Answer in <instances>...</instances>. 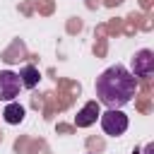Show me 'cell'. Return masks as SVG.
Segmentation results:
<instances>
[{
    "mask_svg": "<svg viewBox=\"0 0 154 154\" xmlns=\"http://www.w3.org/2000/svg\"><path fill=\"white\" fill-rule=\"evenodd\" d=\"M135 91H137L135 75L123 65H113L96 77V96L106 108H123L125 103L132 101Z\"/></svg>",
    "mask_w": 154,
    "mask_h": 154,
    "instance_id": "obj_1",
    "label": "cell"
},
{
    "mask_svg": "<svg viewBox=\"0 0 154 154\" xmlns=\"http://www.w3.org/2000/svg\"><path fill=\"white\" fill-rule=\"evenodd\" d=\"M99 120H101L103 132L111 135V137H118V135H123V132L128 130V116H125L120 108H108V111H103V113L99 116Z\"/></svg>",
    "mask_w": 154,
    "mask_h": 154,
    "instance_id": "obj_2",
    "label": "cell"
},
{
    "mask_svg": "<svg viewBox=\"0 0 154 154\" xmlns=\"http://www.w3.org/2000/svg\"><path fill=\"white\" fill-rule=\"evenodd\" d=\"M19 89H22L19 75L12 70H0V101H14V96H19Z\"/></svg>",
    "mask_w": 154,
    "mask_h": 154,
    "instance_id": "obj_3",
    "label": "cell"
},
{
    "mask_svg": "<svg viewBox=\"0 0 154 154\" xmlns=\"http://www.w3.org/2000/svg\"><path fill=\"white\" fill-rule=\"evenodd\" d=\"M132 75L135 77H152L154 75V53L149 48L140 51L132 58Z\"/></svg>",
    "mask_w": 154,
    "mask_h": 154,
    "instance_id": "obj_4",
    "label": "cell"
},
{
    "mask_svg": "<svg viewBox=\"0 0 154 154\" xmlns=\"http://www.w3.org/2000/svg\"><path fill=\"white\" fill-rule=\"evenodd\" d=\"M99 116H101L99 103H96V101H89V103H84V108L77 113L75 123H77V128H89L91 123H96V118H99Z\"/></svg>",
    "mask_w": 154,
    "mask_h": 154,
    "instance_id": "obj_5",
    "label": "cell"
},
{
    "mask_svg": "<svg viewBox=\"0 0 154 154\" xmlns=\"http://www.w3.org/2000/svg\"><path fill=\"white\" fill-rule=\"evenodd\" d=\"M2 118H5V123H10V125H19V123L24 120V106L10 101V103L5 106V111H2Z\"/></svg>",
    "mask_w": 154,
    "mask_h": 154,
    "instance_id": "obj_6",
    "label": "cell"
},
{
    "mask_svg": "<svg viewBox=\"0 0 154 154\" xmlns=\"http://www.w3.org/2000/svg\"><path fill=\"white\" fill-rule=\"evenodd\" d=\"M19 79H22V87L34 89V87L38 84V79H41L38 67H34V65H24V67H22V72H19Z\"/></svg>",
    "mask_w": 154,
    "mask_h": 154,
    "instance_id": "obj_7",
    "label": "cell"
},
{
    "mask_svg": "<svg viewBox=\"0 0 154 154\" xmlns=\"http://www.w3.org/2000/svg\"><path fill=\"white\" fill-rule=\"evenodd\" d=\"M152 149H154V144H152V142H149V144H147V147H144V154H152Z\"/></svg>",
    "mask_w": 154,
    "mask_h": 154,
    "instance_id": "obj_8",
    "label": "cell"
}]
</instances>
